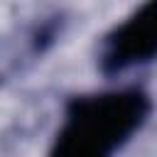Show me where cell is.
<instances>
[{
	"mask_svg": "<svg viewBox=\"0 0 157 157\" xmlns=\"http://www.w3.org/2000/svg\"><path fill=\"white\" fill-rule=\"evenodd\" d=\"M69 27V15L64 10H47L32 17L27 25L17 27L0 44V86L15 81L42 61L64 37Z\"/></svg>",
	"mask_w": 157,
	"mask_h": 157,
	"instance_id": "3",
	"label": "cell"
},
{
	"mask_svg": "<svg viewBox=\"0 0 157 157\" xmlns=\"http://www.w3.org/2000/svg\"><path fill=\"white\" fill-rule=\"evenodd\" d=\"M155 101L142 86L71 96L47 157H115L147 125Z\"/></svg>",
	"mask_w": 157,
	"mask_h": 157,
	"instance_id": "1",
	"label": "cell"
},
{
	"mask_svg": "<svg viewBox=\"0 0 157 157\" xmlns=\"http://www.w3.org/2000/svg\"><path fill=\"white\" fill-rule=\"evenodd\" d=\"M157 61V0H142L98 42L96 64L105 78Z\"/></svg>",
	"mask_w": 157,
	"mask_h": 157,
	"instance_id": "2",
	"label": "cell"
}]
</instances>
